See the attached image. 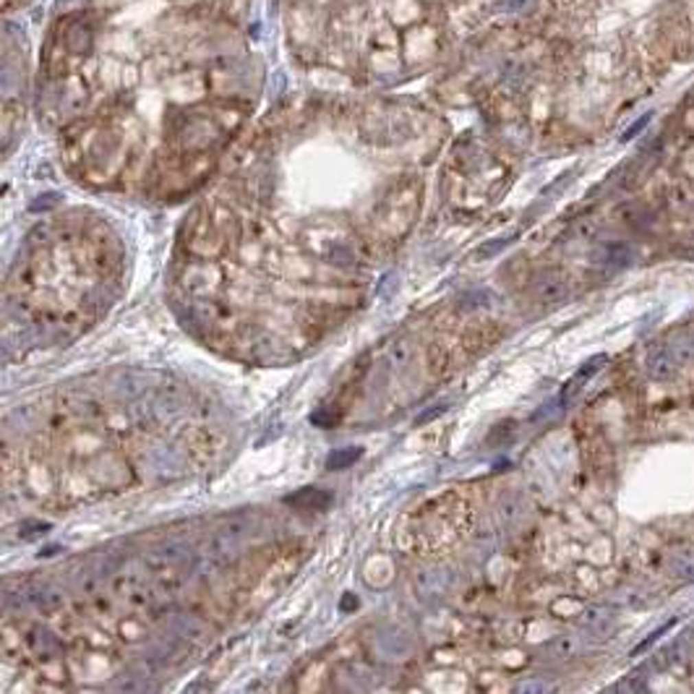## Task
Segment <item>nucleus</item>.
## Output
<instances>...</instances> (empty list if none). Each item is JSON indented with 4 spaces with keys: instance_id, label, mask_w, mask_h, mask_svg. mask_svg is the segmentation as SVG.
<instances>
[{
    "instance_id": "423d86ee",
    "label": "nucleus",
    "mask_w": 694,
    "mask_h": 694,
    "mask_svg": "<svg viewBox=\"0 0 694 694\" xmlns=\"http://www.w3.org/2000/svg\"><path fill=\"white\" fill-rule=\"evenodd\" d=\"M601 262L605 264H627L629 262V248L627 246H621V243H611V246H605L603 248V259Z\"/></svg>"
},
{
    "instance_id": "20e7f679",
    "label": "nucleus",
    "mask_w": 694,
    "mask_h": 694,
    "mask_svg": "<svg viewBox=\"0 0 694 694\" xmlns=\"http://www.w3.org/2000/svg\"><path fill=\"white\" fill-rule=\"evenodd\" d=\"M360 454H363V452H360L358 446H355V449H353V446H347V449H337V452H332V454L327 457V467H329V470H342V467H350L355 459H360Z\"/></svg>"
},
{
    "instance_id": "6e6552de",
    "label": "nucleus",
    "mask_w": 694,
    "mask_h": 694,
    "mask_svg": "<svg viewBox=\"0 0 694 694\" xmlns=\"http://www.w3.org/2000/svg\"><path fill=\"white\" fill-rule=\"evenodd\" d=\"M444 410H446V405H439V407H431V410H426L423 415H418V418H415V426H423V423H428V420H431V418H436V415H441Z\"/></svg>"
},
{
    "instance_id": "f257e3e1",
    "label": "nucleus",
    "mask_w": 694,
    "mask_h": 694,
    "mask_svg": "<svg viewBox=\"0 0 694 694\" xmlns=\"http://www.w3.org/2000/svg\"><path fill=\"white\" fill-rule=\"evenodd\" d=\"M681 368L679 358L671 353V347H660V350H655L653 355H647V363H645V371L658 381H666L671 376H676V371Z\"/></svg>"
},
{
    "instance_id": "1a4fd4ad",
    "label": "nucleus",
    "mask_w": 694,
    "mask_h": 694,
    "mask_svg": "<svg viewBox=\"0 0 694 694\" xmlns=\"http://www.w3.org/2000/svg\"><path fill=\"white\" fill-rule=\"evenodd\" d=\"M311 423L321 426V428H329V426L334 423V418H332V415H327V413H314V415H311Z\"/></svg>"
},
{
    "instance_id": "39448f33",
    "label": "nucleus",
    "mask_w": 694,
    "mask_h": 694,
    "mask_svg": "<svg viewBox=\"0 0 694 694\" xmlns=\"http://www.w3.org/2000/svg\"><path fill=\"white\" fill-rule=\"evenodd\" d=\"M668 347H671V353L679 358L681 366L694 360V337H679V340L668 342Z\"/></svg>"
},
{
    "instance_id": "7ed1b4c3",
    "label": "nucleus",
    "mask_w": 694,
    "mask_h": 694,
    "mask_svg": "<svg viewBox=\"0 0 694 694\" xmlns=\"http://www.w3.org/2000/svg\"><path fill=\"white\" fill-rule=\"evenodd\" d=\"M566 282L564 279H556V277H548V279H543L540 285H537V298L543 303H562L566 298Z\"/></svg>"
},
{
    "instance_id": "0eeeda50",
    "label": "nucleus",
    "mask_w": 694,
    "mask_h": 694,
    "mask_svg": "<svg viewBox=\"0 0 694 694\" xmlns=\"http://www.w3.org/2000/svg\"><path fill=\"white\" fill-rule=\"evenodd\" d=\"M511 243V238H504V240H496V243H488V246H483V248L478 251V256H491V253H496V251H501L504 246H509Z\"/></svg>"
},
{
    "instance_id": "9d476101",
    "label": "nucleus",
    "mask_w": 694,
    "mask_h": 694,
    "mask_svg": "<svg viewBox=\"0 0 694 694\" xmlns=\"http://www.w3.org/2000/svg\"><path fill=\"white\" fill-rule=\"evenodd\" d=\"M355 605H358V598H355V595H345V598H342V611L355 608Z\"/></svg>"
},
{
    "instance_id": "f03ea898",
    "label": "nucleus",
    "mask_w": 694,
    "mask_h": 694,
    "mask_svg": "<svg viewBox=\"0 0 694 694\" xmlns=\"http://www.w3.org/2000/svg\"><path fill=\"white\" fill-rule=\"evenodd\" d=\"M282 501H285L288 507H295V509L321 511L332 504V494H329V491H321V488H301V491H295V494L285 496Z\"/></svg>"
}]
</instances>
